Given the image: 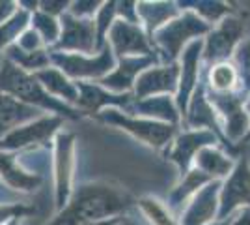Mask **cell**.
I'll list each match as a JSON object with an SVG mask.
<instances>
[{"label": "cell", "mask_w": 250, "mask_h": 225, "mask_svg": "<svg viewBox=\"0 0 250 225\" xmlns=\"http://www.w3.org/2000/svg\"><path fill=\"white\" fill-rule=\"evenodd\" d=\"M136 199L124 186L106 180L81 184L49 225H92L131 210Z\"/></svg>", "instance_id": "1"}, {"label": "cell", "mask_w": 250, "mask_h": 225, "mask_svg": "<svg viewBox=\"0 0 250 225\" xmlns=\"http://www.w3.org/2000/svg\"><path fill=\"white\" fill-rule=\"evenodd\" d=\"M0 94L13 98V100L21 101L24 105H30L38 111L54 113V117H65L71 118V120L83 117L79 113V109L52 98L34 75L19 70L17 66L11 64L6 58L0 64Z\"/></svg>", "instance_id": "2"}, {"label": "cell", "mask_w": 250, "mask_h": 225, "mask_svg": "<svg viewBox=\"0 0 250 225\" xmlns=\"http://www.w3.org/2000/svg\"><path fill=\"white\" fill-rule=\"evenodd\" d=\"M211 25L200 19L196 13L190 10H181L176 19L161 26L153 36L151 43L155 49L161 64L177 62L181 51L194 40H202L211 32Z\"/></svg>", "instance_id": "3"}, {"label": "cell", "mask_w": 250, "mask_h": 225, "mask_svg": "<svg viewBox=\"0 0 250 225\" xmlns=\"http://www.w3.org/2000/svg\"><path fill=\"white\" fill-rule=\"evenodd\" d=\"M95 117L104 124H110V126H116V128L131 133L135 139L146 143L147 147L155 150L167 149L179 131L177 129L179 126L163 124V122H155L149 118L133 117V115H127L120 109H104L101 113H97Z\"/></svg>", "instance_id": "4"}, {"label": "cell", "mask_w": 250, "mask_h": 225, "mask_svg": "<svg viewBox=\"0 0 250 225\" xmlns=\"http://www.w3.org/2000/svg\"><path fill=\"white\" fill-rule=\"evenodd\" d=\"M51 66L75 83H97L116 68V56L108 45L95 54H71L49 51Z\"/></svg>", "instance_id": "5"}, {"label": "cell", "mask_w": 250, "mask_h": 225, "mask_svg": "<svg viewBox=\"0 0 250 225\" xmlns=\"http://www.w3.org/2000/svg\"><path fill=\"white\" fill-rule=\"evenodd\" d=\"M243 34H245V21L239 15L231 13L217 23L211 28V32L204 38V49H202L204 68L231 60L237 45L243 42Z\"/></svg>", "instance_id": "6"}, {"label": "cell", "mask_w": 250, "mask_h": 225, "mask_svg": "<svg viewBox=\"0 0 250 225\" xmlns=\"http://www.w3.org/2000/svg\"><path fill=\"white\" fill-rule=\"evenodd\" d=\"M208 92L209 103L217 111L222 126V133L229 145H237L245 139V135L249 133L250 118L245 111V100L241 92H228V94H217V92Z\"/></svg>", "instance_id": "7"}, {"label": "cell", "mask_w": 250, "mask_h": 225, "mask_svg": "<svg viewBox=\"0 0 250 225\" xmlns=\"http://www.w3.org/2000/svg\"><path fill=\"white\" fill-rule=\"evenodd\" d=\"M181 124L185 129H208L211 133H215L219 137L222 149L228 152L229 156H235L237 154V147L229 145L224 133H222V126H220V120L217 111L213 109V105L209 103L208 92H206V79H204V70L200 75V81L192 96L188 100L187 111H185V117L181 118Z\"/></svg>", "instance_id": "8"}, {"label": "cell", "mask_w": 250, "mask_h": 225, "mask_svg": "<svg viewBox=\"0 0 250 225\" xmlns=\"http://www.w3.org/2000/svg\"><path fill=\"white\" fill-rule=\"evenodd\" d=\"M241 208H250V161L247 156L235 160L231 173L220 180L217 220H226Z\"/></svg>", "instance_id": "9"}, {"label": "cell", "mask_w": 250, "mask_h": 225, "mask_svg": "<svg viewBox=\"0 0 250 225\" xmlns=\"http://www.w3.org/2000/svg\"><path fill=\"white\" fill-rule=\"evenodd\" d=\"M63 118L60 117H38L10 131L4 139H0V152H17V150L42 147L58 133Z\"/></svg>", "instance_id": "10"}, {"label": "cell", "mask_w": 250, "mask_h": 225, "mask_svg": "<svg viewBox=\"0 0 250 225\" xmlns=\"http://www.w3.org/2000/svg\"><path fill=\"white\" fill-rule=\"evenodd\" d=\"M211 145H220L219 137L215 133H211L208 129H183L177 131L174 141L168 145L167 149V160H170L179 171V178L185 176L190 169L194 158L202 149L211 147Z\"/></svg>", "instance_id": "11"}, {"label": "cell", "mask_w": 250, "mask_h": 225, "mask_svg": "<svg viewBox=\"0 0 250 225\" xmlns=\"http://www.w3.org/2000/svg\"><path fill=\"white\" fill-rule=\"evenodd\" d=\"M75 169V135L67 131H58L54 141V197L56 212L62 210L73 192Z\"/></svg>", "instance_id": "12"}, {"label": "cell", "mask_w": 250, "mask_h": 225, "mask_svg": "<svg viewBox=\"0 0 250 225\" xmlns=\"http://www.w3.org/2000/svg\"><path fill=\"white\" fill-rule=\"evenodd\" d=\"M106 45L112 49L116 60L127 58V56H155L159 58L153 49V43L144 32L140 25L125 23L116 19L112 28L106 36Z\"/></svg>", "instance_id": "13"}, {"label": "cell", "mask_w": 250, "mask_h": 225, "mask_svg": "<svg viewBox=\"0 0 250 225\" xmlns=\"http://www.w3.org/2000/svg\"><path fill=\"white\" fill-rule=\"evenodd\" d=\"M60 38L49 51L71 54H95V23L94 19H79L67 11L60 17Z\"/></svg>", "instance_id": "14"}, {"label": "cell", "mask_w": 250, "mask_h": 225, "mask_svg": "<svg viewBox=\"0 0 250 225\" xmlns=\"http://www.w3.org/2000/svg\"><path fill=\"white\" fill-rule=\"evenodd\" d=\"M202 49H204V38L188 43L187 47L181 51L179 58H177V64H179V83H177V92L176 96H174V101H176V107L179 111V117L181 118L185 117L188 100H190L194 88L198 85L200 75H202V70H204Z\"/></svg>", "instance_id": "15"}, {"label": "cell", "mask_w": 250, "mask_h": 225, "mask_svg": "<svg viewBox=\"0 0 250 225\" xmlns=\"http://www.w3.org/2000/svg\"><path fill=\"white\" fill-rule=\"evenodd\" d=\"M179 83V64H155L138 75L133 86L135 100L151 96H176Z\"/></svg>", "instance_id": "16"}, {"label": "cell", "mask_w": 250, "mask_h": 225, "mask_svg": "<svg viewBox=\"0 0 250 225\" xmlns=\"http://www.w3.org/2000/svg\"><path fill=\"white\" fill-rule=\"evenodd\" d=\"M155 64H161L155 56H127V58H118L116 68L110 74L97 81V85L106 88L108 92L114 94H129L133 92L135 81L142 72Z\"/></svg>", "instance_id": "17"}, {"label": "cell", "mask_w": 250, "mask_h": 225, "mask_svg": "<svg viewBox=\"0 0 250 225\" xmlns=\"http://www.w3.org/2000/svg\"><path fill=\"white\" fill-rule=\"evenodd\" d=\"M220 180H211L200 190L177 218V225H209L219 214Z\"/></svg>", "instance_id": "18"}, {"label": "cell", "mask_w": 250, "mask_h": 225, "mask_svg": "<svg viewBox=\"0 0 250 225\" xmlns=\"http://www.w3.org/2000/svg\"><path fill=\"white\" fill-rule=\"evenodd\" d=\"M79 88V100H77V109L81 107L83 113H92L97 115L104 109H120L127 111L129 105L135 101L133 92L129 94H114L108 92L97 83H77Z\"/></svg>", "instance_id": "19"}, {"label": "cell", "mask_w": 250, "mask_h": 225, "mask_svg": "<svg viewBox=\"0 0 250 225\" xmlns=\"http://www.w3.org/2000/svg\"><path fill=\"white\" fill-rule=\"evenodd\" d=\"M124 113L133 115V117L149 118V120L163 122V124H172V126L181 124V117L176 107L174 96H151L144 100H135Z\"/></svg>", "instance_id": "20"}, {"label": "cell", "mask_w": 250, "mask_h": 225, "mask_svg": "<svg viewBox=\"0 0 250 225\" xmlns=\"http://www.w3.org/2000/svg\"><path fill=\"white\" fill-rule=\"evenodd\" d=\"M0 178L10 186L11 190L30 193L40 188L42 175L28 171L19 165V158L15 152H0Z\"/></svg>", "instance_id": "21"}, {"label": "cell", "mask_w": 250, "mask_h": 225, "mask_svg": "<svg viewBox=\"0 0 250 225\" xmlns=\"http://www.w3.org/2000/svg\"><path fill=\"white\" fill-rule=\"evenodd\" d=\"M208 182H211V178L206 176L204 173H200L198 169H190V171L179 178V182L168 192L167 195V206L172 214L176 216V220L179 218V214L183 212V208L190 203V199L206 186Z\"/></svg>", "instance_id": "22"}, {"label": "cell", "mask_w": 250, "mask_h": 225, "mask_svg": "<svg viewBox=\"0 0 250 225\" xmlns=\"http://www.w3.org/2000/svg\"><path fill=\"white\" fill-rule=\"evenodd\" d=\"M194 169L204 173L211 180H224L231 169L235 167V158L229 156L226 150L219 145H211L202 149L194 158L192 163Z\"/></svg>", "instance_id": "23"}, {"label": "cell", "mask_w": 250, "mask_h": 225, "mask_svg": "<svg viewBox=\"0 0 250 225\" xmlns=\"http://www.w3.org/2000/svg\"><path fill=\"white\" fill-rule=\"evenodd\" d=\"M136 13H138V23L151 40V36L165 26L167 23L176 19L181 13L177 2H136Z\"/></svg>", "instance_id": "24"}, {"label": "cell", "mask_w": 250, "mask_h": 225, "mask_svg": "<svg viewBox=\"0 0 250 225\" xmlns=\"http://www.w3.org/2000/svg\"><path fill=\"white\" fill-rule=\"evenodd\" d=\"M32 75L42 83V86L51 94L52 98L60 100V101L67 103V105H71V107L77 105V100H79V88H77V83L71 81L69 77H65L58 68L49 66V68L40 70V72H36V74H32Z\"/></svg>", "instance_id": "25"}, {"label": "cell", "mask_w": 250, "mask_h": 225, "mask_svg": "<svg viewBox=\"0 0 250 225\" xmlns=\"http://www.w3.org/2000/svg\"><path fill=\"white\" fill-rule=\"evenodd\" d=\"M38 117H40L38 109L24 105L10 96L0 94V139H4L10 131Z\"/></svg>", "instance_id": "26"}, {"label": "cell", "mask_w": 250, "mask_h": 225, "mask_svg": "<svg viewBox=\"0 0 250 225\" xmlns=\"http://www.w3.org/2000/svg\"><path fill=\"white\" fill-rule=\"evenodd\" d=\"M204 79L209 92H217V94L239 92V74L231 60L204 68Z\"/></svg>", "instance_id": "27"}, {"label": "cell", "mask_w": 250, "mask_h": 225, "mask_svg": "<svg viewBox=\"0 0 250 225\" xmlns=\"http://www.w3.org/2000/svg\"><path fill=\"white\" fill-rule=\"evenodd\" d=\"M177 6L179 10H190L192 13H196L200 19L209 23L211 26H215L224 17L233 13L229 4L217 2V0H183V2H177Z\"/></svg>", "instance_id": "28"}, {"label": "cell", "mask_w": 250, "mask_h": 225, "mask_svg": "<svg viewBox=\"0 0 250 225\" xmlns=\"http://www.w3.org/2000/svg\"><path fill=\"white\" fill-rule=\"evenodd\" d=\"M6 60H10L11 64H15L19 70L26 74H36L40 70H45L51 66L49 58V49L42 51H21L19 47L11 45L6 49Z\"/></svg>", "instance_id": "29"}, {"label": "cell", "mask_w": 250, "mask_h": 225, "mask_svg": "<svg viewBox=\"0 0 250 225\" xmlns=\"http://www.w3.org/2000/svg\"><path fill=\"white\" fill-rule=\"evenodd\" d=\"M30 28L42 38L43 45L47 49L54 47V43L58 42V38H60V30H62L58 17L47 15V13H43L40 10L30 13Z\"/></svg>", "instance_id": "30"}, {"label": "cell", "mask_w": 250, "mask_h": 225, "mask_svg": "<svg viewBox=\"0 0 250 225\" xmlns=\"http://www.w3.org/2000/svg\"><path fill=\"white\" fill-rule=\"evenodd\" d=\"M136 208H140V212L149 225H177L176 216L168 210L167 204L161 203L155 197L136 199Z\"/></svg>", "instance_id": "31"}, {"label": "cell", "mask_w": 250, "mask_h": 225, "mask_svg": "<svg viewBox=\"0 0 250 225\" xmlns=\"http://www.w3.org/2000/svg\"><path fill=\"white\" fill-rule=\"evenodd\" d=\"M28 26H30V13L19 8L11 19L0 25V51H6L8 47H11Z\"/></svg>", "instance_id": "32"}, {"label": "cell", "mask_w": 250, "mask_h": 225, "mask_svg": "<svg viewBox=\"0 0 250 225\" xmlns=\"http://www.w3.org/2000/svg\"><path fill=\"white\" fill-rule=\"evenodd\" d=\"M118 19L116 13V2H103L99 11L95 13L94 23H95V51H101L106 45V36L108 30L112 28L114 21Z\"/></svg>", "instance_id": "33"}, {"label": "cell", "mask_w": 250, "mask_h": 225, "mask_svg": "<svg viewBox=\"0 0 250 225\" xmlns=\"http://www.w3.org/2000/svg\"><path fill=\"white\" fill-rule=\"evenodd\" d=\"M231 62L239 74V92L247 98L250 94V38L243 40L237 45Z\"/></svg>", "instance_id": "34"}, {"label": "cell", "mask_w": 250, "mask_h": 225, "mask_svg": "<svg viewBox=\"0 0 250 225\" xmlns=\"http://www.w3.org/2000/svg\"><path fill=\"white\" fill-rule=\"evenodd\" d=\"M34 212H36V208L34 206H26V204H0V225H8L11 220L34 214Z\"/></svg>", "instance_id": "35"}, {"label": "cell", "mask_w": 250, "mask_h": 225, "mask_svg": "<svg viewBox=\"0 0 250 225\" xmlns=\"http://www.w3.org/2000/svg\"><path fill=\"white\" fill-rule=\"evenodd\" d=\"M103 2H97V0H81V2H69V10L67 13L73 15V17H79V19H94L95 13L99 11Z\"/></svg>", "instance_id": "36"}, {"label": "cell", "mask_w": 250, "mask_h": 225, "mask_svg": "<svg viewBox=\"0 0 250 225\" xmlns=\"http://www.w3.org/2000/svg\"><path fill=\"white\" fill-rule=\"evenodd\" d=\"M13 45L19 47L21 51H42V49H47V47L43 45L42 38L34 32L30 26L19 36V40L13 43Z\"/></svg>", "instance_id": "37"}, {"label": "cell", "mask_w": 250, "mask_h": 225, "mask_svg": "<svg viewBox=\"0 0 250 225\" xmlns=\"http://www.w3.org/2000/svg\"><path fill=\"white\" fill-rule=\"evenodd\" d=\"M116 13H118V19L122 21L140 25L138 13H136V2H116Z\"/></svg>", "instance_id": "38"}, {"label": "cell", "mask_w": 250, "mask_h": 225, "mask_svg": "<svg viewBox=\"0 0 250 225\" xmlns=\"http://www.w3.org/2000/svg\"><path fill=\"white\" fill-rule=\"evenodd\" d=\"M38 10L47 13V15H52V17H62L65 11L69 10V2H52V0H45V2H38Z\"/></svg>", "instance_id": "39"}, {"label": "cell", "mask_w": 250, "mask_h": 225, "mask_svg": "<svg viewBox=\"0 0 250 225\" xmlns=\"http://www.w3.org/2000/svg\"><path fill=\"white\" fill-rule=\"evenodd\" d=\"M19 10V4L17 2H4L0 0V25L6 23L8 19H11Z\"/></svg>", "instance_id": "40"}, {"label": "cell", "mask_w": 250, "mask_h": 225, "mask_svg": "<svg viewBox=\"0 0 250 225\" xmlns=\"http://www.w3.org/2000/svg\"><path fill=\"white\" fill-rule=\"evenodd\" d=\"M136 206V204H135ZM135 206L131 208V210H127L125 214L120 216V220H118V225H144L142 222H138V218L135 214Z\"/></svg>", "instance_id": "41"}, {"label": "cell", "mask_w": 250, "mask_h": 225, "mask_svg": "<svg viewBox=\"0 0 250 225\" xmlns=\"http://www.w3.org/2000/svg\"><path fill=\"white\" fill-rule=\"evenodd\" d=\"M231 225H250V208H241L231 218Z\"/></svg>", "instance_id": "42"}, {"label": "cell", "mask_w": 250, "mask_h": 225, "mask_svg": "<svg viewBox=\"0 0 250 225\" xmlns=\"http://www.w3.org/2000/svg\"><path fill=\"white\" fill-rule=\"evenodd\" d=\"M245 111H247V115H249V118H250V94L247 96V100H245ZM241 143H250V128H249V133L245 135V139L241 141Z\"/></svg>", "instance_id": "43"}, {"label": "cell", "mask_w": 250, "mask_h": 225, "mask_svg": "<svg viewBox=\"0 0 250 225\" xmlns=\"http://www.w3.org/2000/svg\"><path fill=\"white\" fill-rule=\"evenodd\" d=\"M118 220H120V216L118 218H110V220H103V222H97V224L92 225H118Z\"/></svg>", "instance_id": "44"}, {"label": "cell", "mask_w": 250, "mask_h": 225, "mask_svg": "<svg viewBox=\"0 0 250 225\" xmlns=\"http://www.w3.org/2000/svg\"><path fill=\"white\" fill-rule=\"evenodd\" d=\"M231 218H233V216H229L226 220H215V222H211L209 225H231Z\"/></svg>", "instance_id": "45"}, {"label": "cell", "mask_w": 250, "mask_h": 225, "mask_svg": "<svg viewBox=\"0 0 250 225\" xmlns=\"http://www.w3.org/2000/svg\"><path fill=\"white\" fill-rule=\"evenodd\" d=\"M17 220H19V218H17ZM17 220H11V222L8 225H17Z\"/></svg>", "instance_id": "46"}]
</instances>
